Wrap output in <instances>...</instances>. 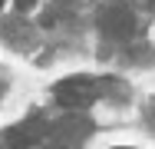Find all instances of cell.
<instances>
[{
	"mask_svg": "<svg viewBox=\"0 0 155 149\" xmlns=\"http://www.w3.org/2000/svg\"><path fill=\"white\" fill-rule=\"evenodd\" d=\"M99 30L109 40H129L135 33V13L122 3H109L99 10Z\"/></svg>",
	"mask_w": 155,
	"mask_h": 149,
	"instance_id": "6da1fadb",
	"label": "cell"
},
{
	"mask_svg": "<svg viewBox=\"0 0 155 149\" xmlns=\"http://www.w3.org/2000/svg\"><path fill=\"white\" fill-rule=\"evenodd\" d=\"M96 89L99 86H96L89 76H69V80L56 83L53 96L60 99L63 106H69V109H83V106H89L96 99Z\"/></svg>",
	"mask_w": 155,
	"mask_h": 149,
	"instance_id": "7a4b0ae2",
	"label": "cell"
},
{
	"mask_svg": "<svg viewBox=\"0 0 155 149\" xmlns=\"http://www.w3.org/2000/svg\"><path fill=\"white\" fill-rule=\"evenodd\" d=\"M89 129H93V123L86 116H63L60 123H53L50 126V136L56 139V143H66V146H76V143H83L86 136H89Z\"/></svg>",
	"mask_w": 155,
	"mask_h": 149,
	"instance_id": "3957f363",
	"label": "cell"
},
{
	"mask_svg": "<svg viewBox=\"0 0 155 149\" xmlns=\"http://www.w3.org/2000/svg\"><path fill=\"white\" fill-rule=\"evenodd\" d=\"M46 136V126L40 123V119H30V123H20V126H13L10 133H7V143L13 149H36V143Z\"/></svg>",
	"mask_w": 155,
	"mask_h": 149,
	"instance_id": "277c9868",
	"label": "cell"
},
{
	"mask_svg": "<svg viewBox=\"0 0 155 149\" xmlns=\"http://www.w3.org/2000/svg\"><path fill=\"white\" fill-rule=\"evenodd\" d=\"M36 0H17V10H33Z\"/></svg>",
	"mask_w": 155,
	"mask_h": 149,
	"instance_id": "5b68a950",
	"label": "cell"
},
{
	"mask_svg": "<svg viewBox=\"0 0 155 149\" xmlns=\"http://www.w3.org/2000/svg\"><path fill=\"white\" fill-rule=\"evenodd\" d=\"M40 149H73V146H66V143H56V139H53L50 146H40Z\"/></svg>",
	"mask_w": 155,
	"mask_h": 149,
	"instance_id": "8992f818",
	"label": "cell"
},
{
	"mask_svg": "<svg viewBox=\"0 0 155 149\" xmlns=\"http://www.w3.org/2000/svg\"><path fill=\"white\" fill-rule=\"evenodd\" d=\"M0 7H3V0H0Z\"/></svg>",
	"mask_w": 155,
	"mask_h": 149,
	"instance_id": "52a82bcc",
	"label": "cell"
}]
</instances>
